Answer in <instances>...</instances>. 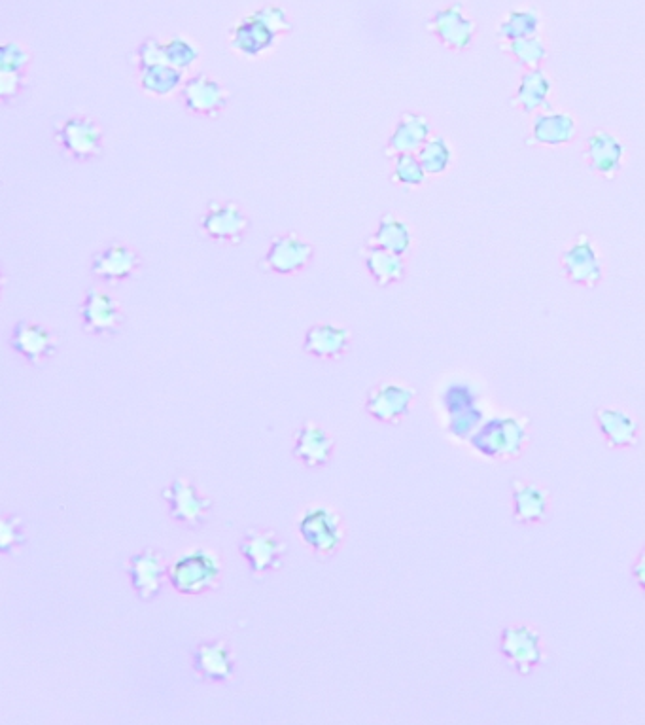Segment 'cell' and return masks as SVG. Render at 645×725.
Listing matches in <instances>:
<instances>
[{
    "label": "cell",
    "mask_w": 645,
    "mask_h": 725,
    "mask_svg": "<svg viewBox=\"0 0 645 725\" xmlns=\"http://www.w3.org/2000/svg\"><path fill=\"white\" fill-rule=\"evenodd\" d=\"M428 27L443 44H447L449 48H456V50L468 48L471 38H473V31H475L473 21L464 16L460 4H453L449 8L439 10L428 23Z\"/></svg>",
    "instance_id": "d6986e66"
},
{
    "label": "cell",
    "mask_w": 645,
    "mask_h": 725,
    "mask_svg": "<svg viewBox=\"0 0 645 725\" xmlns=\"http://www.w3.org/2000/svg\"><path fill=\"white\" fill-rule=\"evenodd\" d=\"M532 139L528 142L558 146L574 141L576 122L566 114H541L532 125Z\"/></svg>",
    "instance_id": "d4e9b609"
},
{
    "label": "cell",
    "mask_w": 645,
    "mask_h": 725,
    "mask_svg": "<svg viewBox=\"0 0 645 725\" xmlns=\"http://www.w3.org/2000/svg\"><path fill=\"white\" fill-rule=\"evenodd\" d=\"M184 72L171 67L169 63H161L140 72V88L152 97H171L175 91L184 86Z\"/></svg>",
    "instance_id": "f1b7e54d"
},
{
    "label": "cell",
    "mask_w": 645,
    "mask_h": 725,
    "mask_svg": "<svg viewBox=\"0 0 645 725\" xmlns=\"http://www.w3.org/2000/svg\"><path fill=\"white\" fill-rule=\"evenodd\" d=\"M252 16L260 19L263 25H267L277 36L286 35V33L292 31V21L288 18V14L280 6H275V4L262 6L260 10L252 12Z\"/></svg>",
    "instance_id": "74e56055"
},
{
    "label": "cell",
    "mask_w": 645,
    "mask_h": 725,
    "mask_svg": "<svg viewBox=\"0 0 645 725\" xmlns=\"http://www.w3.org/2000/svg\"><path fill=\"white\" fill-rule=\"evenodd\" d=\"M513 504L519 523H538L547 512V493L538 485L513 481Z\"/></svg>",
    "instance_id": "4316f807"
},
{
    "label": "cell",
    "mask_w": 645,
    "mask_h": 725,
    "mask_svg": "<svg viewBox=\"0 0 645 725\" xmlns=\"http://www.w3.org/2000/svg\"><path fill=\"white\" fill-rule=\"evenodd\" d=\"M479 423H481V411H477L475 407H470L466 411H460V413L453 415L451 432L456 436H460V438H466L479 426Z\"/></svg>",
    "instance_id": "60d3db41"
},
{
    "label": "cell",
    "mask_w": 645,
    "mask_h": 725,
    "mask_svg": "<svg viewBox=\"0 0 645 725\" xmlns=\"http://www.w3.org/2000/svg\"><path fill=\"white\" fill-rule=\"evenodd\" d=\"M415 390L400 383H381L367 392L366 411L386 425H398L409 413Z\"/></svg>",
    "instance_id": "5bb4252c"
},
{
    "label": "cell",
    "mask_w": 645,
    "mask_h": 725,
    "mask_svg": "<svg viewBox=\"0 0 645 725\" xmlns=\"http://www.w3.org/2000/svg\"><path fill=\"white\" fill-rule=\"evenodd\" d=\"M140 254L125 243H112L101 248L91 260V275L106 284L131 279L140 267Z\"/></svg>",
    "instance_id": "9a60e30c"
},
{
    "label": "cell",
    "mask_w": 645,
    "mask_h": 725,
    "mask_svg": "<svg viewBox=\"0 0 645 725\" xmlns=\"http://www.w3.org/2000/svg\"><path fill=\"white\" fill-rule=\"evenodd\" d=\"M589 161L594 171H598L604 177H613L623 160V146L617 141V137H613L611 133L606 131H598L589 139Z\"/></svg>",
    "instance_id": "603a6c76"
},
{
    "label": "cell",
    "mask_w": 645,
    "mask_h": 725,
    "mask_svg": "<svg viewBox=\"0 0 645 725\" xmlns=\"http://www.w3.org/2000/svg\"><path fill=\"white\" fill-rule=\"evenodd\" d=\"M364 262H366L367 273L379 286L398 283L405 275V262L400 254L388 252L384 248L367 245Z\"/></svg>",
    "instance_id": "484cf974"
},
{
    "label": "cell",
    "mask_w": 645,
    "mask_h": 725,
    "mask_svg": "<svg viewBox=\"0 0 645 725\" xmlns=\"http://www.w3.org/2000/svg\"><path fill=\"white\" fill-rule=\"evenodd\" d=\"M127 576L140 601H156L169 580V568L157 549L146 548L129 557Z\"/></svg>",
    "instance_id": "9c48e42d"
},
{
    "label": "cell",
    "mask_w": 645,
    "mask_h": 725,
    "mask_svg": "<svg viewBox=\"0 0 645 725\" xmlns=\"http://www.w3.org/2000/svg\"><path fill=\"white\" fill-rule=\"evenodd\" d=\"M549 93H551V82L549 78L538 71L526 72L521 80V86L517 91V103L523 107L524 112H536L538 108H549Z\"/></svg>",
    "instance_id": "f546056e"
},
{
    "label": "cell",
    "mask_w": 645,
    "mask_h": 725,
    "mask_svg": "<svg viewBox=\"0 0 645 725\" xmlns=\"http://www.w3.org/2000/svg\"><path fill=\"white\" fill-rule=\"evenodd\" d=\"M596 421L611 447H632L638 438L636 421L621 409H600Z\"/></svg>",
    "instance_id": "cb8c5ba5"
},
{
    "label": "cell",
    "mask_w": 645,
    "mask_h": 725,
    "mask_svg": "<svg viewBox=\"0 0 645 725\" xmlns=\"http://www.w3.org/2000/svg\"><path fill=\"white\" fill-rule=\"evenodd\" d=\"M201 230L212 241L239 245L250 230V220L233 201H210L201 218Z\"/></svg>",
    "instance_id": "8992f818"
},
{
    "label": "cell",
    "mask_w": 645,
    "mask_h": 725,
    "mask_svg": "<svg viewBox=\"0 0 645 725\" xmlns=\"http://www.w3.org/2000/svg\"><path fill=\"white\" fill-rule=\"evenodd\" d=\"M10 347L29 364L40 366L59 353V339L50 328L38 322L19 320L12 328Z\"/></svg>",
    "instance_id": "30bf717a"
},
{
    "label": "cell",
    "mask_w": 645,
    "mask_h": 725,
    "mask_svg": "<svg viewBox=\"0 0 645 725\" xmlns=\"http://www.w3.org/2000/svg\"><path fill=\"white\" fill-rule=\"evenodd\" d=\"M411 241H413V237H411L409 226L405 222H401L400 218H396L394 214L386 213L381 218L375 235L369 239V245L403 256L411 248Z\"/></svg>",
    "instance_id": "83f0119b"
},
{
    "label": "cell",
    "mask_w": 645,
    "mask_h": 725,
    "mask_svg": "<svg viewBox=\"0 0 645 725\" xmlns=\"http://www.w3.org/2000/svg\"><path fill=\"white\" fill-rule=\"evenodd\" d=\"M31 52L18 42H6L0 48V71L25 72L31 63Z\"/></svg>",
    "instance_id": "8d00e7d4"
},
{
    "label": "cell",
    "mask_w": 645,
    "mask_h": 725,
    "mask_svg": "<svg viewBox=\"0 0 645 725\" xmlns=\"http://www.w3.org/2000/svg\"><path fill=\"white\" fill-rule=\"evenodd\" d=\"M313 256V243L290 231L282 233L271 241V247L267 250L260 266L267 273L296 275L311 264Z\"/></svg>",
    "instance_id": "52a82bcc"
},
{
    "label": "cell",
    "mask_w": 645,
    "mask_h": 725,
    "mask_svg": "<svg viewBox=\"0 0 645 725\" xmlns=\"http://www.w3.org/2000/svg\"><path fill=\"white\" fill-rule=\"evenodd\" d=\"M27 544V531L19 515H4L0 525V551L4 555H16Z\"/></svg>",
    "instance_id": "e575fe53"
},
{
    "label": "cell",
    "mask_w": 645,
    "mask_h": 725,
    "mask_svg": "<svg viewBox=\"0 0 645 725\" xmlns=\"http://www.w3.org/2000/svg\"><path fill=\"white\" fill-rule=\"evenodd\" d=\"M275 42L277 35L252 14L241 23H237L229 33L231 48L246 57H260L267 54L269 50H273Z\"/></svg>",
    "instance_id": "44dd1931"
},
{
    "label": "cell",
    "mask_w": 645,
    "mask_h": 725,
    "mask_svg": "<svg viewBox=\"0 0 645 725\" xmlns=\"http://www.w3.org/2000/svg\"><path fill=\"white\" fill-rule=\"evenodd\" d=\"M239 551L245 557L250 572L263 576L269 572H277L284 566L288 548L275 531L248 529L241 538Z\"/></svg>",
    "instance_id": "5b68a950"
},
{
    "label": "cell",
    "mask_w": 645,
    "mask_h": 725,
    "mask_svg": "<svg viewBox=\"0 0 645 725\" xmlns=\"http://www.w3.org/2000/svg\"><path fill=\"white\" fill-rule=\"evenodd\" d=\"M430 139V122L426 116L407 112L400 118L392 137L386 144V156L398 158L403 154H417L422 144Z\"/></svg>",
    "instance_id": "ffe728a7"
},
{
    "label": "cell",
    "mask_w": 645,
    "mask_h": 725,
    "mask_svg": "<svg viewBox=\"0 0 645 725\" xmlns=\"http://www.w3.org/2000/svg\"><path fill=\"white\" fill-rule=\"evenodd\" d=\"M193 671L203 682H231L237 672V661L226 640H203L193 650Z\"/></svg>",
    "instance_id": "7c38bea8"
},
{
    "label": "cell",
    "mask_w": 645,
    "mask_h": 725,
    "mask_svg": "<svg viewBox=\"0 0 645 725\" xmlns=\"http://www.w3.org/2000/svg\"><path fill=\"white\" fill-rule=\"evenodd\" d=\"M540 29V18L534 10H517L507 16L506 21L500 25V35L507 40L536 36Z\"/></svg>",
    "instance_id": "836d02e7"
},
{
    "label": "cell",
    "mask_w": 645,
    "mask_h": 725,
    "mask_svg": "<svg viewBox=\"0 0 645 725\" xmlns=\"http://www.w3.org/2000/svg\"><path fill=\"white\" fill-rule=\"evenodd\" d=\"M25 88V76L21 72L0 71V99L10 103Z\"/></svg>",
    "instance_id": "b9f144b4"
},
{
    "label": "cell",
    "mask_w": 645,
    "mask_h": 725,
    "mask_svg": "<svg viewBox=\"0 0 645 725\" xmlns=\"http://www.w3.org/2000/svg\"><path fill=\"white\" fill-rule=\"evenodd\" d=\"M506 46L507 52L528 69H536L547 55L545 44L536 36L515 38V40H509Z\"/></svg>",
    "instance_id": "d6a6232c"
},
{
    "label": "cell",
    "mask_w": 645,
    "mask_h": 725,
    "mask_svg": "<svg viewBox=\"0 0 645 725\" xmlns=\"http://www.w3.org/2000/svg\"><path fill=\"white\" fill-rule=\"evenodd\" d=\"M297 532L316 557H332L345 542V525L330 506H311L297 521Z\"/></svg>",
    "instance_id": "7a4b0ae2"
},
{
    "label": "cell",
    "mask_w": 645,
    "mask_h": 725,
    "mask_svg": "<svg viewBox=\"0 0 645 725\" xmlns=\"http://www.w3.org/2000/svg\"><path fill=\"white\" fill-rule=\"evenodd\" d=\"M502 654L519 674H528L541 661L540 635L526 627H507L502 633Z\"/></svg>",
    "instance_id": "e0dca14e"
},
{
    "label": "cell",
    "mask_w": 645,
    "mask_h": 725,
    "mask_svg": "<svg viewBox=\"0 0 645 725\" xmlns=\"http://www.w3.org/2000/svg\"><path fill=\"white\" fill-rule=\"evenodd\" d=\"M335 442L332 436L316 423H303L294 434L292 453L303 466L316 470L330 464Z\"/></svg>",
    "instance_id": "2e32d148"
},
{
    "label": "cell",
    "mask_w": 645,
    "mask_h": 725,
    "mask_svg": "<svg viewBox=\"0 0 645 725\" xmlns=\"http://www.w3.org/2000/svg\"><path fill=\"white\" fill-rule=\"evenodd\" d=\"M632 572H634V578L638 580L640 587H642L645 591V555H642V557L638 559V563L634 565Z\"/></svg>",
    "instance_id": "7bdbcfd3"
},
{
    "label": "cell",
    "mask_w": 645,
    "mask_h": 725,
    "mask_svg": "<svg viewBox=\"0 0 645 725\" xmlns=\"http://www.w3.org/2000/svg\"><path fill=\"white\" fill-rule=\"evenodd\" d=\"M524 425L517 419H494L473 436V447L487 457L517 455L523 447Z\"/></svg>",
    "instance_id": "4fadbf2b"
},
{
    "label": "cell",
    "mask_w": 645,
    "mask_h": 725,
    "mask_svg": "<svg viewBox=\"0 0 645 725\" xmlns=\"http://www.w3.org/2000/svg\"><path fill=\"white\" fill-rule=\"evenodd\" d=\"M473 402H475V394L464 383H456L445 394V406H447L451 415H456L460 411H466L470 407H475L473 406Z\"/></svg>",
    "instance_id": "ab89813d"
},
{
    "label": "cell",
    "mask_w": 645,
    "mask_h": 725,
    "mask_svg": "<svg viewBox=\"0 0 645 725\" xmlns=\"http://www.w3.org/2000/svg\"><path fill=\"white\" fill-rule=\"evenodd\" d=\"M163 500L167 504L169 517L178 525L197 531L207 525L214 508L212 498L203 495L190 479L176 478L163 489Z\"/></svg>",
    "instance_id": "3957f363"
},
{
    "label": "cell",
    "mask_w": 645,
    "mask_h": 725,
    "mask_svg": "<svg viewBox=\"0 0 645 725\" xmlns=\"http://www.w3.org/2000/svg\"><path fill=\"white\" fill-rule=\"evenodd\" d=\"M82 328L89 336H114L123 326V311L118 300L97 288L86 292L80 305Z\"/></svg>",
    "instance_id": "ba28073f"
},
{
    "label": "cell",
    "mask_w": 645,
    "mask_h": 725,
    "mask_svg": "<svg viewBox=\"0 0 645 725\" xmlns=\"http://www.w3.org/2000/svg\"><path fill=\"white\" fill-rule=\"evenodd\" d=\"M222 563L216 551L192 549L178 555L169 566V582L180 595H203L220 582Z\"/></svg>",
    "instance_id": "6da1fadb"
},
{
    "label": "cell",
    "mask_w": 645,
    "mask_h": 725,
    "mask_svg": "<svg viewBox=\"0 0 645 725\" xmlns=\"http://www.w3.org/2000/svg\"><path fill=\"white\" fill-rule=\"evenodd\" d=\"M163 52H165L167 63L182 72L190 71L199 59V50L184 36H173V38L165 40Z\"/></svg>",
    "instance_id": "1f68e13d"
},
{
    "label": "cell",
    "mask_w": 645,
    "mask_h": 725,
    "mask_svg": "<svg viewBox=\"0 0 645 725\" xmlns=\"http://www.w3.org/2000/svg\"><path fill=\"white\" fill-rule=\"evenodd\" d=\"M564 271L570 281L585 286H594L602 279V266L594 254L593 245L587 237H579L574 247L568 248L562 256Z\"/></svg>",
    "instance_id": "7402d4cb"
},
{
    "label": "cell",
    "mask_w": 645,
    "mask_h": 725,
    "mask_svg": "<svg viewBox=\"0 0 645 725\" xmlns=\"http://www.w3.org/2000/svg\"><path fill=\"white\" fill-rule=\"evenodd\" d=\"M352 334L347 328L333 324H316L305 334L303 351L320 360H337L349 351Z\"/></svg>",
    "instance_id": "ac0fdd59"
},
{
    "label": "cell",
    "mask_w": 645,
    "mask_h": 725,
    "mask_svg": "<svg viewBox=\"0 0 645 725\" xmlns=\"http://www.w3.org/2000/svg\"><path fill=\"white\" fill-rule=\"evenodd\" d=\"M392 178L401 186H420L426 178V171L420 163L419 156L403 154L394 160Z\"/></svg>",
    "instance_id": "d590c367"
},
{
    "label": "cell",
    "mask_w": 645,
    "mask_h": 725,
    "mask_svg": "<svg viewBox=\"0 0 645 725\" xmlns=\"http://www.w3.org/2000/svg\"><path fill=\"white\" fill-rule=\"evenodd\" d=\"M55 142L70 160L95 161L105 152V133L89 116H70L55 131Z\"/></svg>",
    "instance_id": "277c9868"
},
{
    "label": "cell",
    "mask_w": 645,
    "mask_h": 725,
    "mask_svg": "<svg viewBox=\"0 0 645 725\" xmlns=\"http://www.w3.org/2000/svg\"><path fill=\"white\" fill-rule=\"evenodd\" d=\"M135 63H137L139 72L161 65V63H167L165 52H163V42L157 38H146L135 52Z\"/></svg>",
    "instance_id": "f35d334b"
},
{
    "label": "cell",
    "mask_w": 645,
    "mask_h": 725,
    "mask_svg": "<svg viewBox=\"0 0 645 725\" xmlns=\"http://www.w3.org/2000/svg\"><path fill=\"white\" fill-rule=\"evenodd\" d=\"M420 163L426 171V175H441L447 171V167L451 165L453 160V152H451V144L445 141L443 137H430L428 141L422 144L419 152Z\"/></svg>",
    "instance_id": "4dcf8cb0"
},
{
    "label": "cell",
    "mask_w": 645,
    "mask_h": 725,
    "mask_svg": "<svg viewBox=\"0 0 645 725\" xmlns=\"http://www.w3.org/2000/svg\"><path fill=\"white\" fill-rule=\"evenodd\" d=\"M182 103L190 114L201 118H218L227 105V89L207 74H195L182 86Z\"/></svg>",
    "instance_id": "8fae6325"
}]
</instances>
